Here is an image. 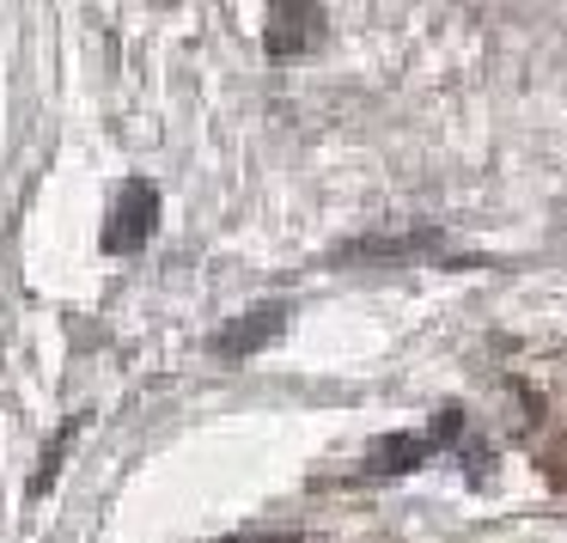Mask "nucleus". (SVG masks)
<instances>
[{
	"label": "nucleus",
	"instance_id": "7ed1b4c3",
	"mask_svg": "<svg viewBox=\"0 0 567 543\" xmlns=\"http://www.w3.org/2000/svg\"><path fill=\"white\" fill-rule=\"evenodd\" d=\"M427 452H433V440H427V433H391V440H379V445H372L367 470H372V477H403V470H415Z\"/></svg>",
	"mask_w": 567,
	"mask_h": 543
},
{
	"label": "nucleus",
	"instance_id": "39448f33",
	"mask_svg": "<svg viewBox=\"0 0 567 543\" xmlns=\"http://www.w3.org/2000/svg\"><path fill=\"white\" fill-rule=\"evenodd\" d=\"M238 543H299V537L287 531V537H238Z\"/></svg>",
	"mask_w": 567,
	"mask_h": 543
},
{
	"label": "nucleus",
	"instance_id": "f257e3e1",
	"mask_svg": "<svg viewBox=\"0 0 567 543\" xmlns=\"http://www.w3.org/2000/svg\"><path fill=\"white\" fill-rule=\"evenodd\" d=\"M153 226H159V189H153V184H123V189H116L111 221H104V250L147 245Z\"/></svg>",
	"mask_w": 567,
	"mask_h": 543
},
{
	"label": "nucleus",
	"instance_id": "20e7f679",
	"mask_svg": "<svg viewBox=\"0 0 567 543\" xmlns=\"http://www.w3.org/2000/svg\"><path fill=\"white\" fill-rule=\"evenodd\" d=\"M318 31V7H275V25H269V50L275 55H299Z\"/></svg>",
	"mask_w": 567,
	"mask_h": 543
},
{
	"label": "nucleus",
	"instance_id": "f03ea898",
	"mask_svg": "<svg viewBox=\"0 0 567 543\" xmlns=\"http://www.w3.org/2000/svg\"><path fill=\"white\" fill-rule=\"evenodd\" d=\"M281 324H287V311H281V306H257V311H245V318L226 324L214 348H220L226 360H250L262 342H269V336H281Z\"/></svg>",
	"mask_w": 567,
	"mask_h": 543
}]
</instances>
